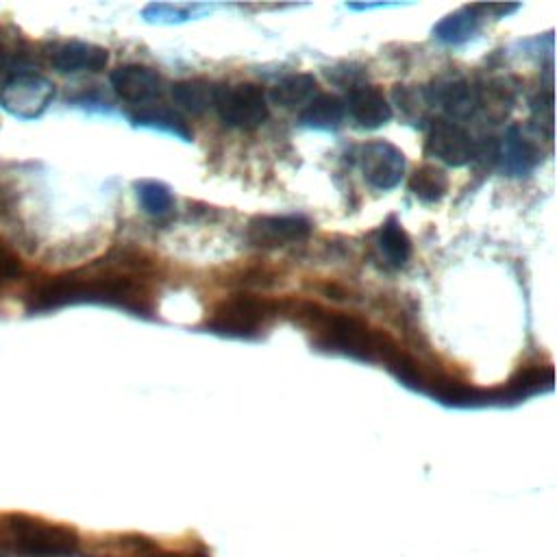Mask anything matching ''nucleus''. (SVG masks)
<instances>
[{
	"label": "nucleus",
	"mask_w": 557,
	"mask_h": 557,
	"mask_svg": "<svg viewBox=\"0 0 557 557\" xmlns=\"http://www.w3.org/2000/svg\"><path fill=\"white\" fill-rule=\"evenodd\" d=\"M379 250L394 268H403L411 255V239L396 218H389L379 231Z\"/></svg>",
	"instance_id": "6ab92c4d"
},
{
	"label": "nucleus",
	"mask_w": 557,
	"mask_h": 557,
	"mask_svg": "<svg viewBox=\"0 0 557 557\" xmlns=\"http://www.w3.org/2000/svg\"><path fill=\"white\" fill-rule=\"evenodd\" d=\"M476 30H479V15L474 13L472 7H466L446 15L442 22H437L433 26V37L444 44L457 46L474 37Z\"/></svg>",
	"instance_id": "a211bd4d"
},
{
	"label": "nucleus",
	"mask_w": 557,
	"mask_h": 557,
	"mask_svg": "<svg viewBox=\"0 0 557 557\" xmlns=\"http://www.w3.org/2000/svg\"><path fill=\"white\" fill-rule=\"evenodd\" d=\"M315 96L318 81L311 74H289L270 91V100L283 109H305Z\"/></svg>",
	"instance_id": "2eb2a0df"
},
{
	"label": "nucleus",
	"mask_w": 557,
	"mask_h": 557,
	"mask_svg": "<svg viewBox=\"0 0 557 557\" xmlns=\"http://www.w3.org/2000/svg\"><path fill=\"white\" fill-rule=\"evenodd\" d=\"M202 4H168V2H157L148 4L144 9V20L154 22V24H178L189 17H194L196 11H202Z\"/></svg>",
	"instance_id": "5701e85b"
},
{
	"label": "nucleus",
	"mask_w": 557,
	"mask_h": 557,
	"mask_svg": "<svg viewBox=\"0 0 557 557\" xmlns=\"http://www.w3.org/2000/svg\"><path fill=\"white\" fill-rule=\"evenodd\" d=\"M135 189H137V198L146 213L161 218L172 211L174 198H172V191L168 185H163L159 181H139V183H135Z\"/></svg>",
	"instance_id": "4be33fe9"
},
{
	"label": "nucleus",
	"mask_w": 557,
	"mask_h": 557,
	"mask_svg": "<svg viewBox=\"0 0 557 557\" xmlns=\"http://www.w3.org/2000/svg\"><path fill=\"white\" fill-rule=\"evenodd\" d=\"M213 109L218 111L222 124L231 128L252 131L268 120V98L263 89L255 83L215 85Z\"/></svg>",
	"instance_id": "20e7f679"
},
{
	"label": "nucleus",
	"mask_w": 557,
	"mask_h": 557,
	"mask_svg": "<svg viewBox=\"0 0 557 557\" xmlns=\"http://www.w3.org/2000/svg\"><path fill=\"white\" fill-rule=\"evenodd\" d=\"M287 313L298 324L307 326L315 335V344L326 350L350 355L361 361H381L387 368L403 352L387 333L372 329L357 315L329 311L311 302H296Z\"/></svg>",
	"instance_id": "f03ea898"
},
{
	"label": "nucleus",
	"mask_w": 557,
	"mask_h": 557,
	"mask_svg": "<svg viewBox=\"0 0 557 557\" xmlns=\"http://www.w3.org/2000/svg\"><path fill=\"white\" fill-rule=\"evenodd\" d=\"M498 157L503 172H507L509 176H527L537 163V152L533 144L522 135L518 126H511L505 133L503 144L498 148Z\"/></svg>",
	"instance_id": "4468645a"
},
{
	"label": "nucleus",
	"mask_w": 557,
	"mask_h": 557,
	"mask_svg": "<svg viewBox=\"0 0 557 557\" xmlns=\"http://www.w3.org/2000/svg\"><path fill=\"white\" fill-rule=\"evenodd\" d=\"M429 102L442 107L450 117H468L479 107V94L463 78H448L429 89Z\"/></svg>",
	"instance_id": "ddd939ff"
},
{
	"label": "nucleus",
	"mask_w": 557,
	"mask_h": 557,
	"mask_svg": "<svg viewBox=\"0 0 557 557\" xmlns=\"http://www.w3.org/2000/svg\"><path fill=\"white\" fill-rule=\"evenodd\" d=\"M131 120H133V124H137V126L161 128V131H168V133H172V135H176V137L189 139V131H187L185 122H183L178 115H174V113H170V111H165V109L141 107L137 113L131 115Z\"/></svg>",
	"instance_id": "412c9836"
},
{
	"label": "nucleus",
	"mask_w": 557,
	"mask_h": 557,
	"mask_svg": "<svg viewBox=\"0 0 557 557\" xmlns=\"http://www.w3.org/2000/svg\"><path fill=\"white\" fill-rule=\"evenodd\" d=\"M346 104L339 96L335 94H318L302 111H300V122L311 128H337L344 120Z\"/></svg>",
	"instance_id": "f3484780"
},
{
	"label": "nucleus",
	"mask_w": 557,
	"mask_h": 557,
	"mask_svg": "<svg viewBox=\"0 0 557 557\" xmlns=\"http://www.w3.org/2000/svg\"><path fill=\"white\" fill-rule=\"evenodd\" d=\"M109 81L113 91L122 100L137 107H148V102H154L157 98H161L165 89L163 76L157 70L141 63H126L115 67Z\"/></svg>",
	"instance_id": "6e6552de"
},
{
	"label": "nucleus",
	"mask_w": 557,
	"mask_h": 557,
	"mask_svg": "<svg viewBox=\"0 0 557 557\" xmlns=\"http://www.w3.org/2000/svg\"><path fill=\"white\" fill-rule=\"evenodd\" d=\"M344 104L361 128H379L392 120V107L374 85H355Z\"/></svg>",
	"instance_id": "f8f14e48"
},
{
	"label": "nucleus",
	"mask_w": 557,
	"mask_h": 557,
	"mask_svg": "<svg viewBox=\"0 0 557 557\" xmlns=\"http://www.w3.org/2000/svg\"><path fill=\"white\" fill-rule=\"evenodd\" d=\"M20 276H22V259L4 239H0V289L7 287L9 283H15Z\"/></svg>",
	"instance_id": "b1692460"
},
{
	"label": "nucleus",
	"mask_w": 557,
	"mask_h": 557,
	"mask_svg": "<svg viewBox=\"0 0 557 557\" xmlns=\"http://www.w3.org/2000/svg\"><path fill=\"white\" fill-rule=\"evenodd\" d=\"M424 150L429 157H433L446 165H453V168H461L476 157L474 139L461 124H457L453 120L433 122V126L426 135Z\"/></svg>",
	"instance_id": "0eeeda50"
},
{
	"label": "nucleus",
	"mask_w": 557,
	"mask_h": 557,
	"mask_svg": "<svg viewBox=\"0 0 557 557\" xmlns=\"http://www.w3.org/2000/svg\"><path fill=\"white\" fill-rule=\"evenodd\" d=\"M448 189V176L442 168L424 163L409 178V191L422 202H437Z\"/></svg>",
	"instance_id": "aec40b11"
},
{
	"label": "nucleus",
	"mask_w": 557,
	"mask_h": 557,
	"mask_svg": "<svg viewBox=\"0 0 557 557\" xmlns=\"http://www.w3.org/2000/svg\"><path fill=\"white\" fill-rule=\"evenodd\" d=\"M54 98V85L35 70H15L0 89V104L20 120L39 117Z\"/></svg>",
	"instance_id": "39448f33"
},
{
	"label": "nucleus",
	"mask_w": 557,
	"mask_h": 557,
	"mask_svg": "<svg viewBox=\"0 0 557 557\" xmlns=\"http://www.w3.org/2000/svg\"><path fill=\"white\" fill-rule=\"evenodd\" d=\"M50 63L61 74L100 72L109 63V50L89 41H61L50 50Z\"/></svg>",
	"instance_id": "9d476101"
},
{
	"label": "nucleus",
	"mask_w": 557,
	"mask_h": 557,
	"mask_svg": "<svg viewBox=\"0 0 557 557\" xmlns=\"http://www.w3.org/2000/svg\"><path fill=\"white\" fill-rule=\"evenodd\" d=\"M74 302H104L128 309L137 315L152 311L146 263L120 257L96 261L89 268L52 276L28 294V311H50Z\"/></svg>",
	"instance_id": "f257e3e1"
},
{
	"label": "nucleus",
	"mask_w": 557,
	"mask_h": 557,
	"mask_svg": "<svg viewBox=\"0 0 557 557\" xmlns=\"http://www.w3.org/2000/svg\"><path fill=\"white\" fill-rule=\"evenodd\" d=\"M359 168L374 189H392L405 174V154L389 141H370L359 148Z\"/></svg>",
	"instance_id": "423d86ee"
},
{
	"label": "nucleus",
	"mask_w": 557,
	"mask_h": 557,
	"mask_svg": "<svg viewBox=\"0 0 557 557\" xmlns=\"http://www.w3.org/2000/svg\"><path fill=\"white\" fill-rule=\"evenodd\" d=\"M309 231L311 222L302 215H257L248 222V239L263 248L300 242Z\"/></svg>",
	"instance_id": "1a4fd4ad"
},
{
	"label": "nucleus",
	"mask_w": 557,
	"mask_h": 557,
	"mask_svg": "<svg viewBox=\"0 0 557 557\" xmlns=\"http://www.w3.org/2000/svg\"><path fill=\"white\" fill-rule=\"evenodd\" d=\"M9 529L13 535V542L33 555H50L59 553L63 548V531L35 520L30 516H9Z\"/></svg>",
	"instance_id": "9b49d317"
},
{
	"label": "nucleus",
	"mask_w": 557,
	"mask_h": 557,
	"mask_svg": "<svg viewBox=\"0 0 557 557\" xmlns=\"http://www.w3.org/2000/svg\"><path fill=\"white\" fill-rule=\"evenodd\" d=\"M170 94H172V100L176 107H181L187 113L200 115L209 107H213L215 85L205 78H185V81L174 83Z\"/></svg>",
	"instance_id": "dca6fc26"
},
{
	"label": "nucleus",
	"mask_w": 557,
	"mask_h": 557,
	"mask_svg": "<svg viewBox=\"0 0 557 557\" xmlns=\"http://www.w3.org/2000/svg\"><path fill=\"white\" fill-rule=\"evenodd\" d=\"M278 311V307L261 296L252 294H235L222 300L209 315L207 326L213 333L233 335V337H255L270 318Z\"/></svg>",
	"instance_id": "7ed1b4c3"
}]
</instances>
